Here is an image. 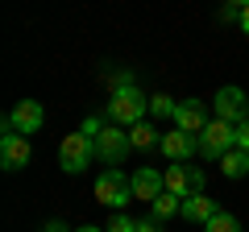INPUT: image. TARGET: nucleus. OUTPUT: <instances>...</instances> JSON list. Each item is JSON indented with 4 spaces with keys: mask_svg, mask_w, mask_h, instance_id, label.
I'll return each instance as SVG.
<instances>
[{
    "mask_svg": "<svg viewBox=\"0 0 249 232\" xmlns=\"http://www.w3.org/2000/svg\"><path fill=\"white\" fill-rule=\"evenodd\" d=\"M145 112H150V96H142V87H137L133 79L116 83L112 96H108V104H104L108 125H121V129H133L137 120H145Z\"/></svg>",
    "mask_w": 249,
    "mask_h": 232,
    "instance_id": "nucleus-1",
    "label": "nucleus"
},
{
    "mask_svg": "<svg viewBox=\"0 0 249 232\" xmlns=\"http://www.w3.org/2000/svg\"><path fill=\"white\" fill-rule=\"evenodd\" d=\"M91 158H96V141H91L88 133H67L58 145V166L67 170V174H83V170L91 166Z\"/></svg>",
    "mask_w": 249,
    "mask_h": 232,
    "instance_id": "nucleus-2",
    "label": "nucleus"
},
{
    "mask_svg": "<svg viewBox=\"0 0 249 232\" xmlns=\"http://www.w3.org/2000/svg\"><path fill=\"white\" fill-rule=\"evenodd\" d=\"M129 199H133V179H124V170L108 166L104 174L96 179V203L116 207V212H121V207L129 203Z\"/></svg>",
    "mask_w": 249,
    "mask_h": 232,
    "instance_id": "nucleus-3",
    "label": "nucleus"
},
{
    "mask_svg": "<svg viewBox=\"0 0 249 232\" xmlns=\"http://www.w3.org/2000/svg\"><path fill=\"white\" fill-rule=\"evenodd\" d=\"M232 145H237V125H229V120H208V129L199 133V158L220 162Z\"/></svg>",
    "mask_w": 249,
    "mask_h": 232,
    "instance_id": "nucleus-4",
    "label": "nucleus"
},
{
    "mask_svg": "<svg viewBox=\"0 0 249 232\" xmlns=\"http://www.w3.org/2000/svg\"><path fill=\"white\" fill-rule=\"evenodd\" d=\"M129 149H133V141H129V129H121V125H108L96 137V158L108 162V166H121Z\"/></svg>",
    "mask_w": 249,
    "mask_h": 232,
    "instance_id": "nucleus-5",
    "label": "nucleus"
},
{
    "mask_svg": "<svg viewBox=\"0 0 249 232\" xmlns=\"http://www.w3.org/2000/svg\"><path fill=\"white\" fill-rule=\"evenodd\" d=\"M42 120H46V108L37 104V99H21V104L4 116V133L29 137V133H37V129H42Z\"/></svg>",
    "mask_w": 249,
    "mask_h": 232,
    "instance_id": "nucleus-6",
    "label": "nucleus"
},
{
    "mask_svg": "<svg viewBox=\"0 0 249 232\" xmlns=\"http://www.w3.org/2000/svg\"><path fill=\"white\" fill-rule=\"evenodd\" d=\"M212 104H216V120H229V125L249 120V96L241 87H220L212 96Z\"/></svg>",
    "mask_w": 249,
    "mask_h": 232,
    "instance_id": "nucleus-7",
    "label": "nucleus"
},
{
    "mask_svg": "<svg viewBox=\"0 0 249 232\" xmlns=\"http://www.w3.org/2000/svg\"><path fill=\"white\" fill-rule=\"evenodd\" d=\"M175 129H183V133H191V137H199L208 129V108L199 104V99H178V108H175Z\"/></svg>",
    "mask_w": 249,
    "mask_h": 232,
    "instance_id": "nucleus-8",
    "label": "nucleus"
},
{
    "mask_svg": "<svg viewBox=\"0 0 249 232\" xmlns=\"http://www.w3.org/2000/svg\"><path fill=\"white\" fill-rule=\"evenodd\" d=\"M29 158H34L29 137H21V133H4V137H0V166H4V170L29 166Z\"/></svg>",
    "mask_w": 249,
    "mask_h": 232,
    "instance_id": "nucleus-9",
    "label": "nucleus"
},
{
    "mask_svg": "<svg viewBox=\"0 0 249 232\" xmlns=\"http://www.w3.org/2000/svg\"><path fill=\"white\" fill-rule=\"evenodd\" d=\"M158 149L166 153L170 162H187V158H191V153H199V137L183 133V129H170V133H162Z\"/></svg>",
    "mask_w": 249,
    "mask_h": 232,
    "instance_id": "nucleus-10",
    "label": "nucleus"
},
{
    "mask_svg": "<svg viewBox=\"0 0 249 232\" xmlns=\"http://www.w3.org/2000/svg\"><path fill=\"white\" fill-rule=\"evenodd\" d=\"M133 179V199H142V203H154V199L166 191V179H162L154 166H142L137 174H129Z\"/></svg>",
    "mask_w": 249,
    "mask_h": 232,
    "instance_id": "nucleus-11",
    "label": "nucleus"
},
{
    "mask_svg": "<svg viewBox=\"0 0 249 232\" xmlns=\"http://www.w3.org/2000/svg\"><path fill=\"white\" fill-rule=\"evenodd\" d=\"M216 212H220V207H216V199H208L204 191H196V195L183 199V220H191V224H208Z\"/></svg>",
    "mask_w": 249,
    "mask_h": 232,
    "instance_id": "nucleus-12",
    "label": "nucleus"
},
{
    "mask_svg": "<svg viewBox=\"0 0 249 232\" xmlns=\"http://www.w3.org/2000/svg\"><path fill=\"white\" fill-rule=\"evenodd\" d=\"M162 179H166V191H170V195H178V199L196 195V182H191V170H187L183 162L166 166V170H162Z\"/></svg>",
    "mask_w": 249,
    "mask_h": 232,
    "instance_id": "nucleus-13",
    "label": "nucleus"
},
{
    "mask_svg": "<svg viewBox=\"0 0 249 232\" xmlns=\"http://www.w3.org/2000/svg\"><path fill=\"white\" fill-rule=\"evenodd\" d=\"M220 170H224V179H245L249 174V149H237V145H232L220 158Z\"/></svg>",
    "mask_w": 249,
    "mask_h": 232,
    "instance_id": "nucleus-14",
    "label": "nucleus"
},
{
    "mask_svg": "<svg viewBox=\"0 0 249 232\" xmlns=\"http://www.w3.org/2000/svg\"><path fill=\"white\" fill-rule=\"evenodd\" d=\"M150 215H154L158 224H166L170 215H183V199H178V195H170V191H162V195L150 203Z\"/></svg>",
    "mask_w": 249,
    "mask_h": 232,
    "instance_id": "nucleus-15",
    "label": "nucleus"
},
{
    "mask_svg": "<svg viewBox=\"0 0 249 232\" xmlns=\"http://www.w3.org/2000/svg\"><path fill=\"white\" fill-rule=\"evenodd\" d=\"M129 141H133V149H154L162 137H158V129H154L150 120H137V125L129 129Z\"/></svg>",
    "mask_w": 249,
    "mask_h": 232,
    "instance_id": "nucleus-16",
    "label": "nucleus"
},
{
    "mask_svg": "<svg viewBox=\"0 0 249 232\" xmlns=\"http://www.w3.org/2000/svg\"><path fill=\"white\" fill-rule=\"evenodd\" d=\"M204 232H241V220L232 212H216L212 220L204 224Z\"/></svg>",
    "mask_w": 249,
    "mask_h": 232,
    "instance_id": "nucleus-17",
    "label": "nucleus"
},
{
    "mask_svg": "<svg viewBox=\"0 0 249 232\" xmlns=\"http://www.w3.org/2000/svg\"><path fill=\"white\" fill-rule=\"evenodd\" d=\"M175 108H178V99H170V96H150V116H175Z\"/></svg>",
    "mask_w": 249,
    "mask_h": 232,
    "instance_id": "nucleus-18",
    "label": "nucleus"
},
{
    "mask_svg": "<svg viewBox=\"0 0 249 232\" xmlns=\"http://www.w3.org/2000/svg\"><path fill=\"white\" fill-rule=\"evenodd\" d=\"M104 129H108V116H88V120H83V125H79V133H88L91 141H96V137L104 133Z\"/></svg>",
    "mask_w": 249,
    "mask_h": 232,
    "instance_id": "nucleus-19",
    "label": "nucleus"
},
{
    "mask_svg": "<svg viewBox=\"0 0 249 232\" xmlns=\"http://www.w3.org/2000/svg\"><path fill=\"white\" fill-rule=\"evenodd\" d=\"M108 232H137V220H129L124 212H116L112 224H108Z\"/></svg>",
    "mask_w": 249,
    "mask_h": 232,
    "instance_id": "nucleus-20",
    "label": "nucleus"
},
{
    "mask_svg": "<svg viewBox=\"0 0 249 232\" xmlns=\"http://www.w3.org/2000/svg\"><path fill=\"white\" fill-rule=\"evenodd\" d=\"M237 149H249V120L237 125Z\"/></svg>",
    "mask_w": 249,
    "mask_h": 232,
    "instance_id": "nucleus-21",
    "label": "nucleus"
},
{
    "mask_svg": "<svg viewBox=\"0 0 249 232\" xmlns=\"http://www.w3.org/2000/svg\"><path fill=\"white\" fill-rule=\"evenodd\" d=\"M137 232H162V224L154 215H145V220H137Z\"/></svg>",
    "mask_w": 249,
    "mask_h": 232,
    "instance_id": "nucleus-22",
    "label": "nucleus"
},
{
    "mask_svg": "<svg viewBox=\"0 0 249 232\" xmlns=\"http://www.w3.org/2000/svg\"><path fill=\"white\" fill-rule=\"evenodd\" d=\"M220 21H224V25H229V21H241V9H232V4H224V9H220Z\"/></svg>",
    "mask_w": 249,
    "mask_h": 232,
    "instance_id": "nucleus-23",
    "label": "nucleus"
},
{
    "mask_svg": "<svg viewBox=\"0 0 249 232\" xmlns=\"http://www.w3.org/2000/svg\"><path fill=\"white\" fill-rule=\"evenodd\" d=\"M42 232H75V228H67V224H62V220H50V224H46Z\"/></svg>",
    "mask_w": 249,
    "mask_h": 232,
    "instance_id": "nucleus-24",
    "label": "nucleus"
},
{
    "mask_svg": "<svg viewBox=\"0 0 249 232\" xmlns=\"http://www.w3.org/2000/svg\"><path fill=\"white\" fill-rule=\"evenodd\" d=\"M237 25L245 29V33H249V4H245V9H241V21H237Z\"/></svg>",
    "mask_w": 249,
    "mask_h": 232,
    "instance_id": "nucleus-25",
    "label": "nucleus"
},
{
    "mask_svg": "<svg viewBox=\"0 0 249 232\" xmlns=\"http://www.w3.org/2000/svg\"><path fill=\"white\" fill-rule=\"evenodd\" d=\"M75 232H108V228H96V224H88V228H75Z\"/></svg>",
    "mask_w": 249,
    "mask_h": 232,
    "instance_id": "nucleus-26",
    "label": "nucleus"
},
{
    "mask_svg": "<svg viewBox=\"0 0 249 232\" xmlns=\"http://www.w3.org/2000/svg\"><path fill=\"white\" fill-rule=\"evenodd\" d=\"M224 4H232V9H245V4H249V0H224Z\"/></svg>",
    "mask_w": 249,
    "mask_h": 232,
    "instance_id": "nucleus-27",
    "label": "nucleus"
}]
</instances>
